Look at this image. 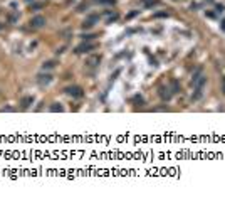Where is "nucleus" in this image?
Returning a JSON list of instances; mask_svg holds the SVG:
<instances>
[{
    "label": "nucleus",
    "mask_w": 225,
    "mask_h": 197,
    "mask_svg": "<svg viewBox=\"0 0 225 197\" xmlns=\"http://www.w3.org/2000/svg\"><path fill=\"white\" fill-rule=\"evenodd\" d=\"M205 83H207V78H205V76H202V73H198V76H196V78H193V84H195V93H193V96H192V99H193V101L200 99V96L203 94Z\"/></svg>",
    "instance_id": "f257e3e1"
},
{
    "label": "nucleus",
    "mask_w": 225,
    "mask_h": 197,
    "mask_svg": "<svg viewBox=\"0 0 225 197\" xmlns=\"http://www.w3.org/2000/svg\"><path fill=\"white\" fill-rule=\"evenodd\" d=\"M44 25H46V17H42V15H35L30 20V27H34V29H39Z\"/></svg>",
    "instance_id": "f03ea898"
},
{
    "label": "nucleus",
    "mask_w": 225,
    "mask_h": 197,
    "mask_svg": "<svg viewBox=\"0 0 225 197\" xmlns=\"http://www.w3.org/2000/svg\"><path fill=\"white\" fill-rule=\"evenodd\" d=\"M66 93H67L69 96H72V98H81L84 93H82V88H79V86H69L66 89Z\"/></svg>",
    "instance_id": "7ed1b4c3"
},
{
    "label": "nucleus",
    "mask_w": 225,
    "mask_h": 197,
    "mask_svg": "<svg viewBox=\"0 0 225 197\" xmlns=\"http://www.w3.org/2000/svg\"><path fill=\"white\" fill-rule=\"evenodd\" d=\"M96 47H98V44H81V46L76 47V52H77V54H81V52H91V51L96 49Z\"/></svg>",
    "instance_id": "20e7f679"
},
{
    "label": "nucleus",
    "mask_w": 225,
    "mask_h": 197,
    "mask_svg": "<svg viewBox=\"0 0 225 197\" xmlns=\"http://www.w3.org/2000/svg\"><path fill=\"white\" fill-rule=\"evenodd\" d=\"M50 79H52V76H50V74H40L39 78H37V83H39L40 86H44V84H49Z\"/></svg>",
    "instance_id": "39448f33"
},
{
    "label": "nucleus",
    "mask_w": 225,
    "mask_h": 197,
    "mask_svg": "<svg viewBox=\"0 0 225 197\" xmlns=\"http://www.w3.org/2000/svg\"><path fill=\"white\" fill-rule=\"evenodd\" d=\"M99 61H101L99 56H92V57H89V59L86 61V64L91 66V68H94V66H98V64H99Z\"/></svg>",
    "instance_id": "423d86ee"
},
{
    "label": "nucleus",
    "mask_w": 225,
    "mask_h": 197,
    "mask_svg": "<svg viewBox=\"0 0 225 197\" xmlns=\"http://www.w3.org/2000/svg\"><path fill=\"white\" fill-rule=\"evenodd\" d=\"M96 20H98V17H96V15H91L89 19H86V20H84L82 27L86 29V27H91V25H94V22H96Z\"/></svg>",
    "instance_id": "0eeeda50"
},
{
    "label": "nucleus",
    "mask_w": 225,
    "mask_h": 197,
    "mask_svg": "<svg viewBox=\"0 0 225 197\" xmlns=\"http://www.w3.org/2000/svg\"><path fill=\"white\" fill-rule=\"evenodd\" d=\"M160 96H161L163 99H170L171 98V93H170L168 88H160Z\"/></svg>",
    "instance_id": "6e6552de"
},
{
    "label": "nucleus",
    "mask_w": 225,
    "mask_h": 197,
    "mask_svg": "<svg viewBox=\"0 0 225 197\" xmlns=\"http://www.w3.org/2000/svg\"><path fill=\"white\" fill-rule=\"evenodd\" d=\"M32 103H34V98H32V96H27V98H24V99H22V106H24V108L30 106Z\"/></svg>",
    "instance_id": "1a4fd4ad"
},
{
    "label": "nucleus",
    "mask_w": 225,
    "mask_h": 197,
    "mask_svg": "<svg viewBox=\"0 0 225 197\" xmlns=\"http://www.w3.org/2000/svg\"><path fill=\"white\" fill-rule=\"evenodd\" d=\"M54 66H56V62H54V61H47V62H44V66H42V68H44V69H50V68H54Z\"/></svg>",
    "instance_id": "9d476101"
},
{
    "label": "nucleus",
    "mask_w": 225,
    "mask_h": 197,
    "mask_svg": "<svg viewBox=\"0 0 225 197\" xmlns=\"http://www.w3.org/2000/svg\"><path fill=\"white\" fill-rule=\"evenodd\" d=\"M50 111H62V106L59 103H54V106H50Z\"/></svg>",
    "instance_id": "9b49d317"
},
{
    "label": "nucleus",
    "mask_w": 225,
    "mask_h": 197,
    "mask_svg": "<svg viewBox=\"0 0 225 197\" xmlns=\"http://www.w3.org/2000/svg\"><path fill=\"white\" fill-rule=\"evenodd\" d=\"M167 12H160V14H155V17H167Z\"/></svg>",
    "instance_id": "f8f14e48"
},
{
    "label": "nucleus",
    "mask_w": 225,
    "mask_h": 197,
    "mask_svg": "<svg viewBox=\"0 0 225 197\" xmlns=\"http://www.w3.org/2000/svg\"><path fill=\"white\" fill-rule=\"evenodd\" d=\"M2 111H14V108H10V106H7V108H2Z\"/></svg>",
    "instance_id": "ddd939ff"
},
{
    "label": "nucleus",
    "mask_w": 225,
    "mask_h": 197,
    "mask_svg": "<svg viewBox=\"0 0 225 197\" xmlns=\"http://www.w3.org/2000/svg\"><path fill=\"white\" fill-rule=\"evenodd\" d=\"M222 29L225 30V20H222Z\"/></svg>",
    "instance_id": "4468645a"
},
{
    "label": "nucleus",
    "mask_w": 225,
    "mask_h": 197,
    "mask_svg": "<svg viewBox=\"0 0 225 197\" xmlns=\"http://www.w3.org/2000/svg\"><path fill=\"white\" fill-rule=\"evenodd\" d=\"M224 93H225V78H224Z\"/></svg>",
    "instance_id": "2eb2a0df"
},
{
    "label": "nucleus",
    "mask_w": 225,
    "mask_h": 197,
    "mask_svg": "<svg viewBox=\"0 0 225 197\" xmlns=\"http://www.w3.org/2000/svg\"><path fill=\"white\" fill-rule=\"evenodd\" d=\"M27 2H30V0H27Z\"/></svg>",
    "instance_id": "dca6fc26"
}]
</instances>
